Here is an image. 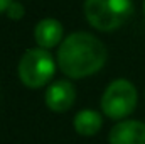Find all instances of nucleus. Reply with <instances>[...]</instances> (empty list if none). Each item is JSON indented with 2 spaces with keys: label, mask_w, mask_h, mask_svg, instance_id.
<instances>
[{
  "label": "nucleus",
  "mask_w": 145,
  "mask_h": 144,
  "mask_svg": "<svg viewBox=\"0 0 145 144\" xmlns=\"http://www.w3.org/2000/svg\"><path fill=\"white\" fill-rule=\"evenodd\" d=\"M106 61L105 44L89 32H72L57 49L59 70L69 78L91 76Z\"/></svg>",
  "instance_id": "obj_1"
},
{
  "label": "nucleus",
  "mask_w": 145,
  "mask_h": 144,
  "mask_svg": "<svg viewBox=\"0 0 145 144\" xmlns=\"http://www.w3.org/2000/svg\"><path fill=\"white\" fill-rule=\"evenodd\" d=\"M132 12V0H84L86 20L103 32L123 26L130 19Z\"/></svg>",
  "instance_id": "obj_2"
},
{
  "label": "nucleus",
  "mask_w": 145,
  "mask_h": 144,
  "mask_svg": "<svg viewBox=\"0 0 145 144\" xmlns=\"http://www.w3.org/2000/svg\"><path fill=\"white\" fill-rule=\"evenodd\" d=\"M19 78L29 88H40L44 87L56 71V63L47 49L34 48L24 53L19 61Z\"/></svg>",
  "instance_id": "obj_3"
},
{
  "label": "nucleus",
  "mask_w": 145,
  "mask_h": 144,
  "mask_svg": "<svg viewBox=\"0 0 145 144\" xmlns=\"http://www.w3.org/2000/svg\"><path fill=\"white\" fill-rule=\"evenodd\" d=\"M135 107H137V90L128 80L123 78L111 81L101 97L103 114L115 120L128 117L135 110Z\"/></svg>",
  "instance_id": "obj_4"
},
{
  "label": "nucleus",
  "mask_w": 145,
  "mask_h": 144,
  "mask_svg": "<svg viewBox=\"0 0 145 144\" xmlns=\"http://www.w3.org/2000/svg\"><path fill=\"white\" fill-rule=\"evenodd\" d=\"M76 98V90L68 80L54 81L46 90V105L52 112H66L72 107Z\"/></svg>",
  "instance_id": "obj_5"
},
{
  "label": "nucleus",
  "mask_w": 145,
  "mask_h": 144,
  "mask_svg": "<svg viewBox=\"0 0 145 144\" xmlns=\"http://www.w3.org/2000/svg\"><path fill=\"white\" fill-rule=\"evenodd\" d=\"M110 144H145V124L140 120H121L111 127Z\"/></svg>",
  "instance_id": "obj_6"
},
{
  "label": "nucleus",
  "mask_w": 145,
  "mask_h": 144,
  "mask_svg": "<svg viewBox=\"0 0 145 144\" xmlns=\"http://www.w3.org/2000/svg\"><path fill=\"white\" fill-rule=\"evenodd\" d=\"M34 37L39 48L42 49H51L59 44L63 39V26L56 19H42L39 20L34 29Z\"/></svg>",
  "instance_id": "obj_7"
},
{
  "label": "nucleus",
  "mask_w": 145,
  "mask_h": 144,
  "mask_svg": "<svg viewBox=\"0 0 145 144\" xmlns=\"http://www.w3.org/2000/svg\"><path fill=\"white\" fill-rule=\"evenodd\" d=\"M101 124H103L101 115L96 110H91V108H84V110L78 112L76 117H74L76 132L81 134V136H86V137L95 136L101 129Z\"/></svg>",
  "instance_id": "obj_8"
},
{
  "label": "nucleus",
  "mask_w": 145,
  "mask_h": 144,
  "mask_svg": "<svg viewBox=\"0 0 145 144\" xmlns=\"http://www.w3.org/2000/svg\"><path fill=\"white\" fill-rule=\"evenodd\" d=\"M7 17L12 19V20L22 19V17H24V7H22L20 3H17V2H12V3L8 5V9H7Z\"/></svg>",
  "instance_id": "obj_9"
},
{
  "label": "nucleus",
  "mask_w": 145,
  "mask_h": 144,
  "mask_svg": "<svg viewBox=\"0 0 145 144\" xmlns=\"http://www.w3.org/2000/svg\"><path fill=\"white\" fill-rule=\"evenodd\" d=\"M10 3H12V0H0V14L7 12V9H8Z\"/></svg>",
  "instance_id": "obj_10"
},
{
  "label": "nucleus",
  "mask_w": 145,
  "mask_h": 144,
  "mask_svg": "<svg viewBox=\"0 0 145 144\" xmlns=\"http://www.w3.org/2000/svg\"><path fill=\"white\" fill-rule=\"evenodd\" d=\"M144 12H145V0H144Z\"/></svg>",
  "instance_id": "obj_11"
}]
</instances>
